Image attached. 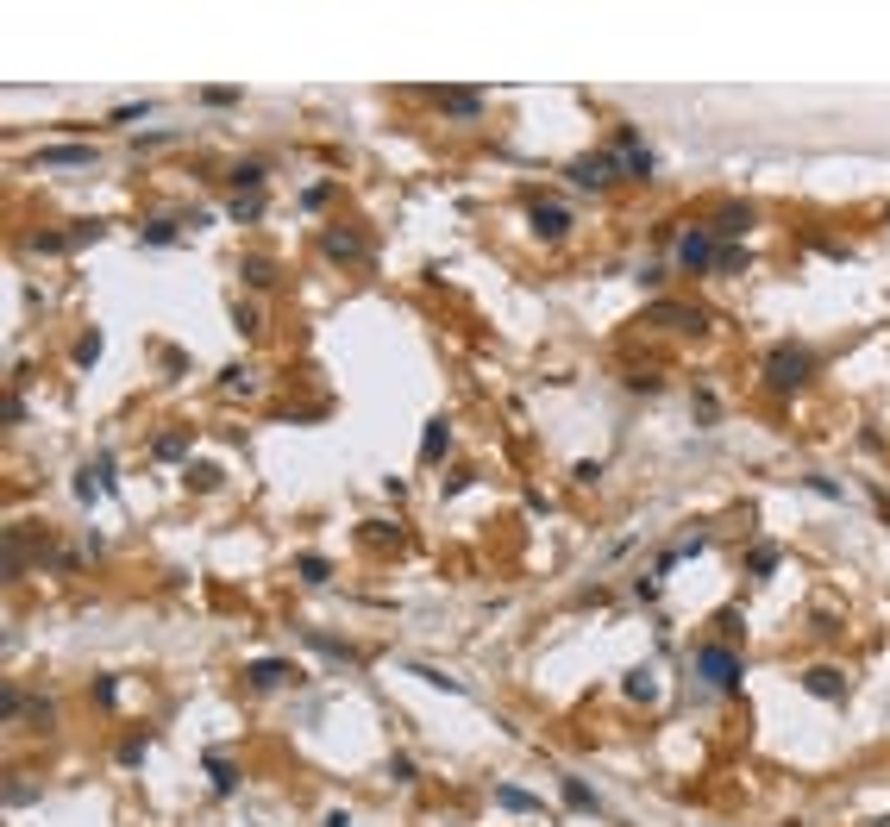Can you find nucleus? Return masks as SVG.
I'll return each mask as SVG.
<instances>
[{
  "label": "nucleus",
  "instance_id": "obj_1",
  "mask_svg": "<svg viewBox=\"0 0 890 827\" xmlns=\"http://www.w3.org/2000/svg\"><path fill=\"white\" fill-rule=\"evenodd\" d=\"M815 376V351L809 345H771L765 351V389L771 395H803Z\"/></svg>",
  "mask_w": 890,
  "mask_h": 827
},
{
  "label": "nucleus",
  "instance_id": "obj_2",
  "mask_svg": "<svg viewBox=\"0 0 890 827\" xmlns=\"http://www.w3.org/2000/svg\"><path fill=\"white\" fill-rule=\"evenodd\" d=\"M696 677L709 683V690L734 696V690H740V652H734V646H721V640H709V646L696 652Z\"/></svg>",
  "mask_w": 890,
  "mask_h": 827
},
{
  "label": "nucleus",
  "instance_id": "obj_3",
  "mask_svg": "<svg viewBox=\"0 0 890 827\" xmlns=\"http://www.w3.org/2000/svg\"><path fill=\"white\" fill-rule=\"evenodd\" d=\"M608 157H615V170H621L627 182H652V170H659V163H652V151L640 145L634 126H615V145H608Z\"/></svg>",
  "mask_w": 890,
  "mask_h": 827
},
{
  "label": "nucleus",
  "instance_id": "obj_4",
  "mask_svg": "<svg viewBox=\"0 0 890 827\" xmlns=\"http://www.w3.org/2000/svg\"><path fill=\"white\" fill-rule=\"evenodd\" d=\"M715 232L709 226H690V232H677V264H684L690 276H702V270H715Z\"/></svg>",
  "mask_w": 890,
  "mask_h": 827
},
{
  "label": "nucleus",
  "instance_id": "obj_5",
  "mask_svg": "<svg viewBox=\"0 0 890 827\" xmlns=\"http://www.w3.org/2000/svg\"><path fill=\"white\" fill-rule=\"evenodd\" d=\"M427 101L445 113V120H483V88H427Z\"/></svg>",
  "mask_w": 890,
  "mask_h": 827
},
{
  "label": "nucleus",
  "instance_id": "obj_6",
  "mask_svg": "<svg viewBox=\"0 0 890 827\" xmlns=\"http://www.w3.org/2000/svg\"><path fill=\"white\" fill-rule=\"evenodd\" d=\"M646 326H671V333H702V326H709V314H702V307H690V301H652V307H646Z\"/></svg>",
  "mask_w": 890,
  "mask_h": 827
},
{
  "label": "nucleus",
  "instance_id": "obj_7",
  "mask_svg": "<svg viewBox=\"0 0 890 827\" xmlns=\"http://www.w3.org/2000/svg\"><path fill=\"white\" fill-rule=\"evenodd\" d=\"M245 683H251L257 696L289 690V683H301V665H289V658H257V665H245Z\"/></svg>",
  "mask_w": 890,
  "mask_h": 827
},
{
  "label": "nucleus",
  "instance_id": "obj_8",
  "mask_svg": "<svg viewBox=\"0 0 890 827\" xmlns=\"http://www.w3.org/2000/svg\"><path fill=\"white\" fill-rule=\"evenodd\" d=\"M753 207L746 201H721L715 207V220H709V232H715V245H734V239H746V232H753Z\"/></svg>",
  "mask_w": 890,
  "mask_h": 827
},
{
  "label": "nucleus",
  "instance_id": "obj_9",
  "mask_svg": "<svg viewBox=\"0 0 890 827\" xmlns=\"http://www.w3.org/2000/svg\"><path fill=\"white\" fill-rule=\"evenodd\" d=\"M320 251L333 257V264H364V257H370V239H364V232H351V226H326V232H320Z\"/></svg>",
  "mask_w": 890,
  "mask_h": 827
},
{
  "label": "nucleus",
  "instance_id": "obj_10",
  "mask_svg": "<svg viewBox=\"0 0 890 827\" xmlns=\"http://www.w3.org/2000/svg\"><path fill=\"white\" fill-rule=\"evenodd\" d=\"M565 176H571L577 188H608V182H621V170H615V157H608V151H590V157H577Z\"/></svg>",
  "mask_w": 890,
  "mask_h": 827
},
{
  "label": "nucleus",
  "instance_id": "obj_11",
  "mask_svg": "<svg viewBox=\"0 0 890 827\" xmlns=\"http://www.w3.org/2000/svg\"><path fill=\"white\" fill-rule=\"evenodd\" d=\"M533 232H540L546 245H558V239H571V207H558V201H533Z\"/></svg>",
  "mask_w": 890,
  "mask_h": 827
},
{
  "label": "nucleus",
  "instance_id": "obj_12",
  "mask_svg": "<svg viewBox=\"0 0 890 827\" xmlns=\"http://www.w3.org/2000/svg\"><path fill=\"white\" fill-rule=\"evenodd\" d=\"M445 452H452V420L433 414V420H427V433H420V464H439Z\"/></svg>",
  "mask_w": 890,
  "mask_h": 827
},
{
  "label": "nucleus",
  "instance_id": "obj_13",
  "mask_svg": "<svg viewBox=\"0 0 890 827\" xmlns=\"http://www.w3.org/2000/svg\"><path fill=\"white\" fill-rule=\"evenodd\" d=\"M195 452V427H170V433H157V445H151V458H163V464H182Z\"/></svg>",
  "mask_w": 890,
  "mask_h": 827
},
{
  "label": "nucleus",
  "instance_id": "obj_14",
  "mask_svg": "<svg viewBox=\"0 0 890 827\" xmlns=\"http://www.w3.org/2000/svg\"><path fill=\"white\" fill-rule=\"evenodd\" d=\"M803 690L822 696V702H840V696H847V677H840V665H815V671L803 677Z\"/></svg>",
  "mask_w": 890,
  "mask_h": 827
},
{
  "label": "nucleus",
  "instance_id": "obj_15",
  "mask_svg": "<svg viewBox=\"0 0 890 827\" xmlns=\"http://www.w3.org/2000/svg\"><path fill=\"white\" fill-rule=\"evenodd\" d=\"M264 176H270L264 163L245 157V163H232V176H226V182H232V195H257V188H264Z\"/></svg>",
  "mask_w": 890,
  "mask_h": 827
},
{
  "label": "nucleus",
  "instance_id": "obj_16",
  "mask_svg": "<svg viewBox=\"0 0 890 827\" xmlns=\"http://www.w3.org/2000/svg\"><path fill=\"white\" fill-rule=\"evenodd\" d=\"M558 790H565V802H571L577 815H596V809H602V802H596V790L583 784V777H558Z\"/></svg>",
  "mask_w": 890,
  "mask_h": 827
},
{
  "label": "nucleus",
  "instance_id": "obj_17",
  "mask_svg": "<svg viewBox=\"0 0 890 827\" xmlns=\"http://www.w3.org/2000/svg\"><path fill=\"white\" fill-rule=\"evenodd\" d=\"M101 495H107V464H95V470H76V502H88V508H95Z\"/></svg>",
  "mask_w": 890,
  "mask_h": 827
},
{
  "label": "nucleus",
  "instance_id": "obj_18",
  "mask_svg": "<svg viewBox=\"0 0 890 827\" xmlns=\"http://www.w3.org/2000/svg\"><path fill=\"white\" fill-rule=\"evenodd\" d=\"M239 276H245V289H276V264L270 257H245Z\"/></svg>",
  "mask_w": 890,
  "mask_h": 827
},
{
  "label": "nucleus",
  "instance_id": "obj_19",
  "mask_svg": "<svg viewBox=\"0 0 890 827\" xmlns=\"http://www.w3.org/2000/svg\"><path fill=\"white\" fill-rule=\"evenodd\" d=\"M26 727H32V734H51V727H57V702L51 696H32L26 702Z\"/></svg>",
  "mask_w": 890,
  "mask_h": 827
},
{
  "label": "nucleus",
  "instance_id": "obj_20",
  "mask_svg": "<svg viewBox=\"0 0 890 827\" xmlns=\"http://www.w3.org/2000/svg\"><path fill=\"white\" fill-rule=\"evenodd\" d=\"M38 163H95V145H44Z\"/></svg>",
  "mask_w": 890,
  "mask_h": 827
},
{
  "label": "nucleus",
  "instance_id": "obj_21",
  "mask_svg": "<svg viewBox=\"0 0 890 827\" xmlns=\"http://www.w3.org/2000/svg\"><path fill=\"white\" fill-rule=\"evenodd\" d=\"M496 802L514 815H540V796H527V790H514V784H496Z\"/></svg>",
  "mask_w": 890,
  "mask_h": 827
},
{
  "label": "nucleus",
  "instance_id": "obj_22",
  "mask_svg": "<svg viewBox=\"0 0 890 827\" xmlns=\"http://www.w3.org/2000/svg\"><path fill=\"white\" fill-rule=\"evenodd\" d=\"M207 777H214V796L239 790V765H232V759H207Z\"/></svg>",
  "mask_w": 890,
  "mask_h": 827
},
{
  "label": "nucleus",
  "instance_id": "obj_23",
  "mask_svg": "<svg viewBox=\"0 0 890 827\" xmlns=\"http://www.w3.org/2000/svg\"><path fill=\"white\" fill-rule=\"evenodd\" d=\"M7 577H26V527H7Z\"/></svg>",
  "mask_w": 890,
  "mask_h": 827
},
{
  "label": "nucleus",
  "instance_id": "obj_24",
  "mask_svg": "<svg viewBox=\"0 0 890 827\" xmlns=\"http://www.w3.org/2000/svg\"><path fill=\"white\" fill-rule=\"evenodd\" d=\"M220 389H226V395H251V389H257V376H251L245 364H226V370H220Z\"/></svg>",
  "mask_w": 890,
  "mask_h": 827
},
{
  "label": "nucleus",
  "instance_id": "obj_25",
  "mask_svg": "<svg viewBox=\"0 0 890 827\" xmlns=\"http://www.w3.org/2000/svg\"><path fill=\"white\" fill-rule=\"evenodd\" d=\"M0 715H7V727L26 721V690H19V683H7V690H0Z\"/></svg>",
  "mask_w": 890,
  "mask_h": 827
},
{
  "label": "nucleus",
  "instance_id": "obj_26",
  "mask_svg": "<svg viewBox=\"0 0 890 827\" xmlns=\"http://www.w3.org/2000/svg\"><path fill=\"white\" fill-rule=\"evenodd\" d=\"M69 358H76L82 370H95V364H101V333H95V326H88V333L76 339V351H69Z\"/></svg>",
  "mask_w": 890,
  "mask_h": 827
},
{
  "label": "nucleus",
  "instance_id": "obj_27",
  "mask_svg": "<svg viewBox=\"0 0 890 827\" xmlns=\"http://www.w3.org/2000/svg\"><path fill=\"white\" fill-rule=\"evenodd\" d=\"M295 571H301V583H326V577H333V564H326L320 552H301V558H295Z\"/></svg>",
  "mask_w": 890,
  "mask_h": 827
},
{
  "label": "nucleus",
  "instance_id": "obj_28",
  "mask_svg": "<svg viewBox=\"0 0 890 827\" xmlns=\"http://www.w3.org/2000/svg\"><path fill=\"white\" fill-rule=\"evenodd\" d=\"M634 702H659V683H652V671H627V683H621Z\"/></svg>",
  "mask_w": 890,
  "mask_h": 827
},
{
  "label": "nucleus",
  "instance_id": "obj_29",
  "mask_svg": "<svg viewBox=\"0 0 890 827\" xmlns=\"http://www.w3.org/2000/svg\"><path fill=\"white\" fill-rule=\"evenodd\" d=\"M746 264H753V257H746V245H721V251H715V270H721V276H740Z\"/></svg>",
  "mask_w": 890,
  "mask_h": 827
},
{
  "label": "nucleus",
  "instance_id": "obj_30",
  "mask_svg": "<svg viewBox=\"0 0 890 827\" xmlns=\"http://www.w3.org/2000/svg\"><path fill=\"white\" fill-rule=\"evenodd\" d=\"M778 546H771V539H765V546H753V558H746V571H753V577H771V571H778Z\"/></svg>",
  "mask_w": 890,
  "mask_h": 827
},
{
  "label": "nucleus",
  "instance_id": "obj_31",
  "mask_svg": "<svg viewBox=\"0 0 890 827\" xmlns=\"http://www.w3.org/2000/svg\"><path fill=\"white\" fill-rule=\"evenodd\" d=\"M308 646H314V652H326V658H339V665H358V652H351L345 640H326V633H308Z\"/></svg>",
  "mask_w": 890,
  "mask_h": 827
},
{
  "label": "nucleus",
  "instance_id": "obj_32",
  "mask_svg": "<svg viewBox=\"0 0 890 827\" xmlns=\"http://www.w3.org/2000/svg\"><path fill=\"white\" fill-rule=\"evenodd\" d=\"M138 239H145V245H176V239H182V226H176V220H151L145 232H138Z\"/></svg>",
  "mask_w": 890,
  "mask_h": 827
},
{
  "label": "nucleus",
  "instance_id": "obj_33",
  "mask_svg": "<svg viewBox=\"0 0 890 827\" xmlns=\"http://www.w3.org/2000/svg\"><path fill=\"white\" fill-rule=\"evenodd\" d=\"M395 539H402L395 521H364V546H395Z\"/></svg>",
  "mask_w": 890,
  "mask_h": 827
},
{
  "label": "nucleus",
  "instance_id": "obj_34",
  "mask_svg": "<svg viewBox=\"0 0 890 827\" xmlns=\"http://www.w3.org/2000/svg\"><path fill=\"white\" fill-rule=\"evenodd\" d=\"M232 326H239V333H264V314H257L251 301H232Z\"/></svg>",
  "mask_w": 890,
  "mask_h": 827
},
{
  "label": "nucleus",
  "instance_id": "obj_35",
  "mask_svg": "<svg viewBox=\"0 0 890 827\" xmlns=\"http://www.w3.org/2000/svg\"><path fill=\"white\" fill-rule=\"evenodd\" d=\"M145 752H151V734H126L120 740V765H145Z\"/></svg>",
  "mask_w": 890,
  "mask_h": 827
},
{
  "label": "nucleus",
  "instance_id": "obj_36",
  "mask_svg": "<svg viewBox=\"0 0 890 827\" xmlns=\"http://www.w3.org/2000/svg\"><path fill=\"white\" fill-rule=\"evenodd\" d=\"M226 214H232V220H257V214H264V195H232Z\"/></svg>",
  "mask_w": 890,
  "mask_h": 827
},
{
  "label": "nucleus",
  "instance_id": "obj_37",
  "mask_svg": "<svg viewBox=\"0 0 890 827\" xmlns=\"http://www.w3.org/2000/svg\"><path fill=\"white\" fill-rule=\"evenodd\" d=\"M189 489H201V495L220 489V470H214V464H189Z\"/></svg>",
  "mask_w": 890,
  "mask_h": 827
},
{
  "label": "nucleus",
  "instance_id": "obj_38",
  "mask_svg": "<svg viewBox=\"0 0 890 827\" xmlns=\"http://www.w3.org/2000/svg\"><path fill=\"white\" fill-rule=\"evenodd\" d=\"M414 677H427V683H439V690H445V696H458V690H464V683H458V677H445V671H433V665H414Z\"/></svg>",
  "mask_w": 890,
  "mask_h": 827
},
{
  "label": "nucleus",
  "instance_id": "obj_39",
  "mask_svg": "<svg viewBox=\"0 0 890 827\" xmlns=\"http://www.w3.org/2000/svg\"><path fill=\"white\" fill-rule=\"evenodd\" d=\"M32 796H38V790H32V784H19V777H13V784H7V809H26Z\"/></svg>",
  "mask_w": 890,
  "mask_h": 827
},
{
  "label": "nucleus",
  "instance_id": "obj_40",
  "mask_svg": "<svg viewBox=\"0 0 890 827\" xmlns=\"http://www.w3.org/2000/svg\"><path fill=\"white\" fill-rule=\"evenodd\" d=\"M201 101L207 107H232V101H239V88H201Z\"/></svg>",
  "mask_w": 890,
  "mask_h": 827
},
{
  "label": "nucleus",
  "instance_id": "obj_41",
  "mask_svg": "<svg viewBox=\"0 0 890 827\" xmlns=\"http://www.w3.org/2000/svg\"><path fill=\"white\" fill-rule=\"evenodd\" d=\"M151 101H138V107H113V126H132V120H145Z\"/></svg>",
  "mask_w": 890,
  "mask_h": 827
},
{
  "label": "nucleus",
  "instance_id": "obj_42",
  "mask_svg": "<svg viewBox=\"0 0 890 827\" xmlns=\"http://www.w3.org/2000/svg\"><path fill=\"white\" fill-rule=\"evenodd\" d=\"M95 702H101V708H113V702H120V683L101 677V683H95Z\"/></svg>",
  "mask_w": 890,
  "mask_h": 827
},
{
  "label": "nucleus",
  "instance_id": "obj_43",
  "mask_svg": "<svg viewBox=\"0 0 890 827\" xmlns=\"http://www.w3.org/2000/svg\"><path fill=\"white\" fill-rule=\"evenodd\" d=\"M389 777L395 784H414V759H389Z\"/></svg>",
  "mask_w": 890,
  "mask_h": 827
},
{
  "label": "nucleus",
  "instance_id": "obj_44",
  "mask_svg": "<svg viewBox=\"0 0 890 827\" xmlns=\"http://www.w3.org/2000/svg\"><path fill=\"white\" fill-rule=\"evenodd\" d=\"M320 827H351V815H345V809H333V815H326Z\"/></svg>",
  "mask_w": 890,
  "mask_h": 827
},
{
  "label": "nucleus",
  "instance_id": "obj_45",
  "mask_svg": "<svg viewBox=\"0 0 890 827\" xmlns=\"http://www.w3.org/2000/svg\"><path fill=\"white\" fill-rule=\"evenodd\" d=\"M872 827H890V815H884V821H872Z\"/></svg>",
  "mask_w": 890,
  "mask_h": 827
}]
</instances>
